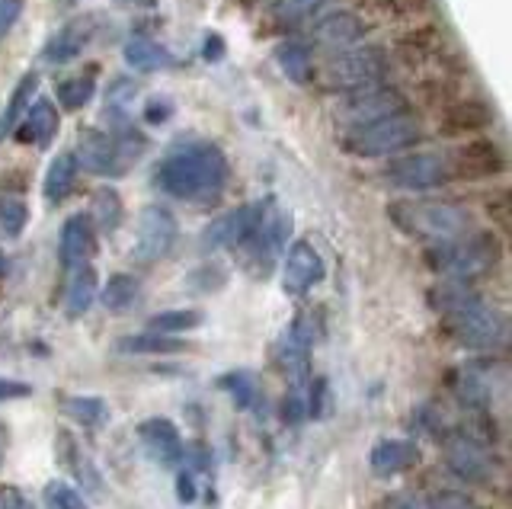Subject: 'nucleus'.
<instances>
[{"label":"nucleus","instance_id":"47","mask_svg":"<svg viewBox=\"0 0 512 509\" xmlns=\"http://www.w3.org/2000/svg\"><path fill=\"white\" fill-rule=\"evenodd\" d=\"M202 58H205V61H221V58H224V39H221L218 33H208V36H205Z\"/></svg>","mask_w":512,"mask_h":509},{"label":"nucleus","instance_id":"25","mask_svg":"<svg viewBox=\"0 0 512 509\" xmlns=\"http://www.w3.org/2000/svg\"><path fill=\"white\" fill-rule=\"evenodd\" d=\"M74 180H77V157L74 154H55V161L48 164L45 183H42L45 199L52 202V205L64 202V199L71 196Z\"/></svg>","mask_w":512,"mask_h":509},{"label":"nucleus","instance_id":"4","mask_svg":"<svg viewBox=\"0 0 512 509\" xmlns=\"http://www.w3.org/2000/svg\"><path fill=\"white\" fill-rule=\"evenodd\" d=\"M445 333L464 349H500L506 343V314L484 305L474 292L445 308Z\"/></svg>","mask_w":512,"mask_h":509},{"label":"nucleus","instance_id":"26","mask_svg":"<svg viewBox=\"0 0 512 509\" xmlns=\"http://www.w3.org/2000/svg\"><path fill=\"white\" fill-rule=\"evenodd\" d=\"M93 298H96V269L90 263H80V266H74L68 292H64V311H68V317L87 314Z\"/></svg>","mask_w":512,"mask_h":509},{"label":"nucleus","instance_id":"48","mask_svg":"<svg viewBox=\"0 0 512 509\" xmlns=\"http://www.w3.org/2000/svg\"><path fill=\"white\" fill-rule=\"evenodd\" d=\"M176 497H180L183 503H192V497H196V490H192V477H189V474H180V481H176Z\"/></svg>","mask_w":512,"mask_h":509},{"label":"nucleus","instance_id":"39","mask_svg":"<svg viewBox=\"0 0 512 509\" xmlns=\"http://www.w3.org/2000/svg\"><path fill=\"white\" fill-rule=\"evenodd\" d=\"M429 509H480L468 493H461V490H442L432 497Z\"/></svg>","mask_w":512,"mask_h":509},{"label":"nucleus","instance_id":"29","mask_svg":"<svg viewBox=\"0 0 512 509\" xmlns=\"http://www.w3.org/2000/svg\"><path fill=\"white\" fill-rule=\"evenodd\" d=\"M90 215L96 221V228L112 234L119 225H122V199L116 189H96L93 193V202H90Z\"/></svg>","mask_w":512,"mask_h":509},{"label":"nucleus","instance_id":"11","mask_svg":"<svg viewBox=\"0 0 512 509\" xmlns=\"http://www.w3.org/2000/svg\"><path fill=\"white\" fill-rule=\"evenodd\" d=\"M173 241H176V218L164 209V205H148V209H141L135 257L141 263H157L170 253Z\"/></svg>","mask_w":512,"mask_h":509},{"label":"nucleus","instance_id":"15","mask_svg":"<svg viewBox=\"0 0 512 509\" xmlns=\"http://www.w3.org/2000/svg\"><path fill=\"white\" fill-rule=\"evenodd\" d=\"M445 461H448V471H452L455 477H461V481H468V484H484L493 474V461L484 452V445H477L468 436L448 439Z\"/></svg>","mask_w":512,"mask_h":509},{"label":"nucleus","instance_id":"8","mask_svg":"<svg viewBox=\"0 0 512 509\" xmlns=\"http://www.w3.org/2000/svg\"><path fill=\"white\" fill-rule=\"evenodd\" d=\"M388 52L378 49V45H362V49H352L340 55L327 71V81L340 90H359V87H372L381 84V77L388 74Z\"/></svg>","mask_w":512,"mask_h":509},{"label":"nucleus","instance_id":"27","mask_svg":"<svg viewBox=\"0 0 512 509\" xmlns=\"http://www.w3.org/2000/svg\"><path fill=\"white\" fill-rule=\"evenodd\" d=\"M36 87H39V74H23V77H20V84L13 87L10 103L4 106V113H0V141L13 135L16 122H20L23 113L29 109V97L36 93Z\"/></svg>","mask_w":512,"mask_h":509},{"label":"nucleus","instance_id":"2","mask_svg":"<svg viewBox=\"0 0 512 509\" xmlns=\"http://www.w3.org/2000/svg\"><path fill=\"white\" fill-rule=\"evenodd\" d=\"M388 218L394 221V228H400L410 237H420L426 244H448L474 231L471 212L455 202L397 199L388 205Z\"/></svg>","mask_w":512,"mask_h":509},{"label":"nucleus","instance_id":"33","mask_svg":"<svg viewBox=\"0 0 512 509\" xmlns=\"http://www.w3.org/2000/svg\"><path fill=\"white\" fill-rule=\"evenodd\" d=\"M330 0H272L269 4V17L282 23V26H292V23H301L314 17L320 7H327Z\"/></svg>","mask_w":512,"mask_h":509},{"label":"nucleus","instance_id":"41","mask_svg":"<svg viewBox=\"0 0 512 509\" xmlns=\"http://www.w3.org/2000/svg\"><path fill=\"white\" fill-rule=\"evenodd\" d=\"M189 282H192V289H199V292H215L224 285V273L218 266H205V269H196Z\"/></svg>","mask_w":512,"mask_h":509},{"label":"nucleus","instance_id":"1","mask_svg":"<svg viewBox=\"0 0 512 509\" xmlns=\"http://www.w3.org/2000/svg\"><path fill=\"white\" fill-rule=\"evenodd\" d=\"M157 183L164 193L186 202L215 199L224 183H228V157L221 154V148L208 145V141L180 148L160 164Z\"/></svg>","mask_w":512,"mask_h":509},{"label":"nucleus","instance_id":"17","mask_svg":"<svg viewBox=\"0 0 512 509\" xmlns=\"http://www.w3.org/2000/svg\"><path fill=\"white\" fill-rule=\"evenodd\" d=\"M368 36V23L352 10H336L330 17H324L314 29V39L324 45V49H349Z\"/></svg>","mask_w":512,"mask_h":509},{"label":"nucleus","instance_id":"21","mask_svg":"<svg viewBox=\"0 0 512 509\" xmlns=\"http://www.w3.org/2000/svg\"><path fill=\"white\" fill-rule=\"evenodd\" d=\"M493 122V113L477 100H458L452 106L442 109V119H439V129L442 135H471L487 129Z\"/></svg>","mask_w":512,"mask_h":509},{"label":"nucleus","instance_id":"37","mask_svg":"<svg viewBox=\"0 0 512 509\" xmlns=\"http://www.w3.org/2000/svg\"><path fill=\"white\" fill-rule=\"evenodd\" d=\"M221 388L231 391L237 407H250L253 397H256V385H253V375L250 372H231V375H224L221 378Z\"/></svg>","mask_w":512,"mask_h":509},{"label":"nucleus","instance_id":"12","mask_svg":"<svg viewBox=\"0 0 512 509\" xmlns=\"http://www.w3.org/2000/svg\"><path fill=\"white\" fill-rule=\"evenodd\" d=\"M327 266H324V257L317 253L314 244L308 241H295L285 253V269H282V289L288 295H308L314 285L324 279Z\"/></svg>","mask_w":512,"mask_h":509},{"label":"nucleus","instance_id":"13","mask_svg":"<svg viewBox=\"0 0 512 509\" xmlns=\"http://www.w3.org/2000/svg\"><path fill=\"white\" fill-rule=\"evenodd\" d=\"M256 218H260V205H240V209L224 212L212 225L202 231V250H221V247H240L253 231Z\"/></svg>","mask_w":512,"mask_h":509},{"label":"nucleus","instance_id":"18","mask_svg":"<svg viewBox=\"0 0 512 509\" xmlns=\"http://www.w3.org/2000/svg\"><path fill=\"white\" fill-rule=\"evenodd\" d=\"M55 135H58V109L48 100L32 103L13 129V138L20 145H36V148H48V141Z\"/></svg>","mask_w":512,"mask_h":509},{"label":"nucleus","instance_id":"34","mask_svg":"<svg viewBox=\"0 0 512 509\" xmlns=\"http://www.w3.org/2000/svg\"><path fill=\"white\" fill-rule=\"evenodd\" d=\"M64 410H68L71 420L84 423V426H100L109 417V407L103 397H68V401H64Z\"/></svg>","mask_w":512,"mask_h":509},{"label":"nucleus","instance_id":"22","mask_svg":"<svg viewBox=\"0 0 512 509\" xmlns=\"http://www.w3.org/2000/svg\"><path fill=\"white\" fill-rule=\"evenodd\" d=\"M90 253H93V225H90V218H84V215L68 218V221H64V228H61V241H58L61 263L68 269H74L80 263H87Z\"/></svg>","mask_w":512,"mask_h":509},{"label":"nucleus","instance_id":"28","mask_svg":"<svg viewBox=\"0 0 512 509\" xmlns=\"http://www.w3.org/2000/svg\"><path fill=\"white\" fill-rule=\"evenodd\" d=\"M135 298H138V279H135V276H128V273L109 276L106 285H103V292H100L103 308L112 311V314L128 311V308L135 305Z\"/></svg>","mask_w":512,"mask_h":509},{"label":"nucleus","instance_id":"23","mask_svg":"<svg viewBox=\"0 0 512 509\" xmlns=\"http://www.w3.org/2000/svg\"><path fill=\"white\" fill-rule=\"evenodd\" d=\"M122 58H125V65H128V68L144 71V74L164 71V68L173 65V55H170L167 45H160V42H154V39H141V36L125 42Z\"/></svg>","mask_w":512,"mask_h":509},{"label":"nucleus","instance_id":"38","mask_svg":"<svg viewBox=\"0 0 512 509\" xmlns=\"http://www.w3.org/2000/svg\"><path fill=\"white\" fill-rule=\"evenodd\" d=\"M375 7L388 17H420L429 0H375Z\"/></svg>","mask_w":512,"mask_h":509},{"label":"nucleus","instance_id":"40","mask_svg":"<svg viewBox=\"0 0 512 509\" xmlns=\"http://www.w3.org/2000/svg\"><path fill=\"white\" fill-rule=\"evenodd\" d=\"M487 212H490V221H496V228L500 231H509V221H512V212H509V193H493L487 199Z\"/></svg>","mask_w":512,"mask_h":509},{"label":"nucleus","instance_id":"50","mask_svg":"<svg viewBox=\"0 0 512 509\" xmlns=\"http://www.w3.org/2000/svg\"><path fill=\"white\" fill-rule=\"evenodd\" d=\"M0 273H4V253H0Z\"/></svg>","mask_w":512,"mask_h":509},{"label":"nucleus","instance_id":"7","mask_svg":"<svg viewBox=\"0 0 512 509\" xmlns=\"http://www.w3.org/2000/svg\"><path fill=\"white\" fill-rule=\"evenodd\" d=\"M288 237H292V218H288V212H282L272 199H266V205H260V218H256L253 231L247 234V241L240 247L247 250L250 266L263 276L266 269L279 260V253H285Z\"/></svg>","mask_w":512,"mask_h":509},{"label":"nucleus","instance_id":"46","mask_svg":"<svg viewBox=\"0 0 512 509\" xmlns=\"http://www.w3.org/2000/svg\"><path fill=\"white\" fill-rule=\"evenodd\" d=\"M170 116H173V103L170 100H151L148 109H144V119H148L151 125L167 122Z\"/></svg>","mask_w":512,"mask_h":509},{"label":"nucleus","instance_id":"6","mask_svg":"<svg viewBox=\"0 0 512 509\" xmlns=\"http://www.w3.org/2000/svg\"><path fill=\"white\" fill-rule=\"evenodd\" d=\"M423 138V125L407 109H400L394 116H384L378 122L359 125V129H346L343 148L356 157H388L397 154Z\"/></svg>","mask_w":512,"mask_h":509},{"label":"nucleus","instance_id":"49","mask_svg":"<svg viewBox=\"0 0 512 509\" xmlns=\"http://www.w3.org/2000/svg\"><path fill=\"white\" fill-rule=\"evenodd\" d=\"M391 509H423V503H420V500H413V497H407V500H397Z\"/></svg>","mask_w":512,"mask_h":509},{"label":"nucleus","instance_id":"5","mask_svg":"<svg viewBox=\"0 0 512 509\" xmlns=\"http://www.w3.org/2000/svg\"><path fill=\"white\" fill-rule=\"evenodd\" d=\"M503 244L496 241L490 231H471L458 237V241H448V244H429L426 247V260L432 263L436 273H445L452 279L468 282L500 260Z\"/></svg>","mask_w":512,"mask_h":509},{"label":"nucleus","instance_id":"42","mask_svg":"<svg viewBox=\"0 0 512 509\" xmlns=\"http://www.w3.org/2000/svg\"><path fill=\"white\" fill-rule=\"evenodd\" d=\"M23 17V0H0V39Z\"/></svg>","mask_w":512,"mask_h":509},{"label":"nucleus","instance_id":"51","mask_svg":"<svg viewBox=\"0 0 512 509\" xmlns=\"http://www.w3.org/2000/svg\"><path fill=\"white\" fill-rule=\"evenodd\" d=\"M250 4H253V0H250Z\"/></svg>","mask_w":512,"mask_h":509},{"label":"nucleus","instance_id":"3","mask_svg":"<svg viewBox=\"0 0 512 509\" xmlns=\"http://www.w3.org/2000/svg\"><path fill=\"white\" fill-rule=\"evenodd\" d=\"M144 148H148V141L132 125H119L116 132H84L74 157L77 167L96 173V177H125L128 164H135Z\"/></svg>","mask_w":512,"mask_h":509},{"label":"nucleus","instance_id":"43","mask_svg":"<svg viewBox=\"0 0 512 509\" xmlns=\"http://www.w3.org/2000/svg\"><path fill=\"white\" fill-rule=\"evenodd\" d=\"M29 394H32V388L26 385V381L0 375V404H4V401H20V397H29Z\"/></svg>","mask_w":512,"mask_h":509},{"label":"nucleus","instance_id":"36","mask_svg":"<svg viewBox=\"0 0 512 509\" xmlns=\"http://www.w3.org/2000/svg\"><path fill=\"white\" fill-rule=\"evenodd\" d=\"M45 503H48V509H90L87 500L64 481H52L45 487Z\"/></svg>","mask_w":512,"mask_h":509},{"label":"nucleus","instance_id":"31","mask_svg":"<svg viewBox=\"0 0 512 509\" xmlns=\"http://www.w3.org/2000/svg\"><path fill=\"white\" fill-rule=\"evenodd\" d=\"M96 93V74L87 71V74H74L68 77V81L58 84V103L64 109H71V113H77V109H84Z\"/></svg>","mask_w":512,"mask_h":509},{"label":"nucleus","instance_id":"10","mask_svg":"<svg viewBox=\"0 0 512 509\" xmlns=\"http://www.w3.org/2000/svg\"><path fill=\"white\" fill-rule=\"evenodd\" d=\"M384 177L404 193H426V189H439L452 180V167L439 154H407L388 164Z\"/></svg>","mask_w":512,"mask_h":509},{"label":"nucleus","instance_id":"9","mask_svg":"<svg viewBox=\"0 0 512 509\" xmlns=\"http://www.w3.org/2000/svg\"><path fill=\"white\" fill-rule=\"evenodd\" d=\"M400 109H407V100L400 97L394 87H359V90H349V97L340 103V122L346 129H359V125L368 122H378L384 116H394Z\"/></svg>","mask_w":512,"mask_h":509},{"label":"nucleus","instance_id":"30","mask_svg":"<svg viewBox=\"0 0 512 509\" xmlns=\"http://www.w3.org/2000/svg\"><path fill=\"white\" fill-rule=\"evenodd\" d=\"M276 61H279V68H282V74L288 77V81L304 84L311 77V52H308V45L285 42V45H279V49H276Z\"/></svg>","mask_w":512,"mask_h":509},{"label":"nucleus","instance_id":"32","mask_svg":"<svg viewBox=\"0 0 512 509\" xmlns=\"http://www.w3.org/2000/svg\"><path fill=\"white\" fill-rule=\"evenodd\" d=\"M205 321L202 311H192V308H173V311H160L151 317V330L157 333H170V337H176V333H189L196 330L199 324Z\"/></svg>","mask_w":512,"mask_h":509},{"label":"nucleus","instance_id":"35","mask_svg":"<svg viewBox=\"0 0 512 509\" xmlns=\"http://www.w3.org/2000/svg\"><path fill=\"white\" fill-rule=\"evenodd\" d=\"M26 221H29V209L20 196H13V193L0 196V231H4L7 237H20Z\"/></svg>","mask_w":512,"mask_h":509},{"label":"nucleus","instance_id":"45","mask_svg":"<svg viewBox=\"0 0 512 509\" xmlns=\"http://www.w3.org/2000/svg\"><path fill=\"white\" fill-rule=\"evenodd\" d=\"M0 509H36L20 487H4L0 490Z\"/></svg>","mask_w":512,"mask_h":509},{"label":"nucleus","instance_id":"20","mask_svg":"<svg viewBox=\"0 0 512 509\" xmlns=\"http://www.w3.org/2000/svg\"><path fill=\"white\" fill-rule=\"evenodd\" d=\"M93 36V20L84 17V20H71L68 26H61L58 33L48 39V45L42 49V58L48 65H64V61H74L80 52H84V45L90 42Z\"/></svg>","mask_w":512,"mask_h":509},{"label":"nucleus","instance_id":"19","mask_svg":"<svg viewBox=\"0 0 512 509\" xmlns=\"http://www.w3.org/2000/svg\"><path fill=\"white\" fill-rule=\"evenodd\" d=\"M416 461H420V449H416L413 439H381L368 452V465H372V474L378 477H394L413 468Z\"/></svg>","mask_w":512,"mask_h":509},{"label":"nucleus","instance_id":"44","mask_svg":"<svg viewBox=\"0 0 512 509\" xmlns=\"http://www.w3.org/2000/svg\"><path fill=\"white\" fill-rule=\"evenodd\" d=\"M132 100H135V84H128V81H116L109 90V97H106L109 109H122L125 103H132Z\"/></svg>","mask_w":512,"mask_h":509},{"label":"nucleus","instance_id":"14","mask_svg":"<svg viewBox=\"0 0 512 509\" xmlns=\"http://www.w3.org/2000/svg\"><path fill=\"white\" fill-rule=\"evenodd\" d=\"M448 167H452V177L458 173L464 180H480V177H496V173H503L506 157L493 141L477 138V141H468V145H461L452 154V164Z\"/></svg>","mask_w":512,"mask_h":509},{"label":"nucleus","instance_id":"24","mask_svg":"<svg viewBox=\"0 0 512 509\" xmlns=\"http://www.w3.org/2000/svg\"><path fill=\"white\" fill-rule=\"evenodd\" d=\"M119 353H132V356H170V353H183L186 343L170 337V333H157V330H148V333H132V337H122L116 343Z\"/></svg>","mask_w":512,"mask_h":509},{"label":"nucleus","instance_id":"16","mask_svg":"<svg viewBox=\"0 0 512 509\" xmlns=\"http://www.w3.org/2000/svg\"><path fill=\"white\" fill-rule=\"evenodd\" d=\"M138 436H141L144 452H148L157 461V465H164V468L180 465V458H183V439H180V429H176L167 417L144 420L138 426Z\"/></svg>","mask_w":512,"mask_h":509}]
</instances>
